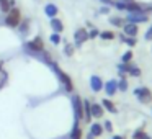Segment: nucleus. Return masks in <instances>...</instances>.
<instances>
[{
	"instance_id": "1",
	"label": "nucleus",
	"mask_w": 152,
	"mask_h": 139,
	"mask_svg": "<svg viewBox=\"0 0 152 139\" xmlns=\"http://www.w3.org/2000/svg\"><path fill=\"white\" fill-rule=\"evenodd\" d=\"M51 67H53V70L56 72V75H57V79L61 80V83L64 85V89L67 90V92H72L74 90V83H72V79H70L69 75H67L66 72H64L62 69H61L57 64H54V62H51Z\"/></svg>"
},
{
	"instance_id": "2",
	"label": "nucleus",
	"mask_w": 152,
	"mask_h": 139,
	"mask_svg": "<svg viewBox=\"0 0 152 139\" xmlns=\"http://www.w3.org/2000/svg\"><path fill=\"white\" fill-rule=\"evenodd\" d=\"M20 23H21V12L15 7L10 8L7 18H5V25L10 28H17V26H20Z\"/></svg>"
},
{
	"instance_id": "3",
	"label": "nucleus",
	"mask_w": 152,
	"mask_h": 139,
	"mask_svg": "<svg viewBox=\"0 0 152 139\" xmlns=\"http://www.w3.org/2000/svg\"><path fill=\"white\" fill-rule=\"evenodd\" d=\"M134 95L137 97V100L142 103V105H147V103L152 102V92L147 89V87H139V89H136Z\"/></svg>"
},
{
	"instance_id": "4",
	"label": "nucleus",
	"mask_w": 152,
	"mask_h": 139,
	"mask_svg": "<svg viewBox=\"0 0 152 139\" xmlns=\"http://www.w3.org/2000/svg\"><path fill=\"white\" fill-rule=\"evenodd\" d=\"M72 106H74V113H75V119H83V100L79 95L72 97Z\"/></svg>"
},
{
	"instance_id": "5",
	"label": "nucleus",
	"mask_w": 152,
	"mask_h": 139,
	"mask_svg": "<svg viewBox=\"0 0 152 139\" xmlns=\"http://www.w3.org/2000/svg\"><path fill=\"white\" fill-rule=\"evenodd\" d=\"M25 48H26L28 51H31V53H43L44 44H43V40H41L39 36H36L34 40H31L30 43L25 44Z\"/></svg>"
},
{
	"instance_id": "6",
	"label": "nucleus",
	"mask_w": 152,
	"mask_h": 139,
	"mask_svg": "<svg viewBox=\"0 0 152 139\" xmlns=\"http://www.w3.org/2000/svg\"><path fill=\"white\" fill-rule=\"evenodd\" d=\"M149 20V17L144 13V12H136V13H128V17H126V21L128 23H145V21Z\"/></svg>"
},
{
	"instance_id": "7",
	"label": "nucleus",
	"mask_w": 152,
	"mask_h": 139,
	"mask_svg": "<svg viewBox=\"0 0 152 139\" xmlns=\"http://www.w3.org/2000/svg\"><path fill=\"white\" fill-rule=\"evenodd\" d=\"M74 40H75V46H77V48H80L87 40H88V31H87L85 28H79V30H75Z\"/></svg>"
},
{
	"instance_id": "8",
	"label": "nucleus",
	"mask_w": 152,
	"mask_h": 139,
	"mask_svg": "<svg viewBox=\"0 0 152 139\" xmlns=\"http://www.w3.org/2000/svg\"><path fill=\"white\" fill-rule=\"evenodd\" d=\"M123 31H124L126 36H131V38H136L139 33V26L134 23H124V26H123Z\"/></svg>"
},
{
	"instance_id": "9",
	"label": "nucleus",
	"mask_w": 152,
	"mask_h": 139,
	"mask_svg": "<svg viewBox=\"0 0 152 139\" xmlns=\"http://www.w3.org/2000/svg\"><path fill=\"white\" fill-rule=\"evenodd\" d=\"M103 80L100 79L98 75H92L90 77V87H92L93 92H100V90H103Z\"/></svg>"
},
{
	"instance_id": "10",
	"label": "nucleus",
	"mask_w": 152,
	"mask_h": 139,
	"mask_svg": "<svg viewBox=\"0 0 152 139\" xmlns=\"http://www.w3.org/2000/svg\"><path fill=\"white\" fill-rule=\"evenodd\" d=\"M103 89L106 90V95L108 97H113L116 93V90H118V82H116V80H108V82L103 85Z\"/></svg>"
},
{
	"instance_id": "11",
	"label": "nucleus",
	"mask_w": 152,
	"mask_h": 139,
	"mask_svg": "<svg viewBox=\"0 0 152 139\" xmlns=\"http://www.w3.org/2000/svg\"><path fill=\"white\" fill-rule=\"evenodd\" d=\"M70 139H82V128L79 124V119H75L72 126V131H70Z\"/></svg>"
},
{
	"instance_id": "12",
	"label": "nucleus",
	"mask_w": 152,
	"mask_h": 139,
	"mask_svg": "<svg viewBox=\"0 0 152 139\" xmlns=\"http://www.w3.org/2000/svg\"><path fill=\"white\" fill-rule=\"evenodd\" d=\"M90 110H92V116H95V118H102L103 113H105V108H103L100 103H92V105H90Z\"/></svg>"
},
{
	"instance_id": "13",
	"label": "nucleus",
	"mask_w": 152,
	"mask_h": 139,
	"mask_svg": "<svg viewBox=\"0 0 152 139\" xmlns=\"http://www.w3.org/2000/svg\"><path fill=\"white\" fill-rule=\"evenodd\" d=\"M90 105H92V103H90L88 100H83V121L85 123L92 121V110H90Z\"/></svg>"
},
{
	"instance_id": "14",
	"label": "nucleus",
	"mask_w": 152,
	"mask_h": 139,
	"mask_svg": "<svg viewBox=\"0 0 152 139\" xmlns=\"http://www.w3.org/2000/svg\"><path fill=\"white\" fill-rule=\"evenodd\" d=\"M51 28H53L54 33H62L64 23L59 20V18H51Z\"/></svg>"
},
{
	"instance_id": "15",
	"label": "nucleus",
	"mask_w": 152,
	"mask_h": 139,
	"mask_svg": "<svg viewBox=\"0 0 152 139\" xmlns=\"http://www.w3.org/2000/svg\"><path fill=\"white\" fill-rule=\"evenodd\" d=\"M90 134H92L93 138H100V136L103 134V126L100 124V123H93V124L90 126Z\"/></svg>"
},
{
	"instance_id": "16",
	"label": "nucleus",
	"mask_w": 152,
	"mask_h": 139,
	"mask_svg": "<svg viewBox=\"0 0 152 139\" xmlns=\"http://www.w3.org/2000/svg\"><path fill=\"white\" fill-rule=\"evenodd\" d=\"M44 13H46L49 18H56V15H57V7H56L54 4H48L46 7H44Z\"/></svg>"
},
{
	"instance_id": "17",
	"label": "nucleus",
	"mask_w": 152,
	"mask_h": 139,
	"mask_svg": "<svg viewBox=\"0 0 152 139\" xmlns=\"http://www.w3.org/2000/svg\"><path fill=\"white\" fill-rule=\"evenodd\" d=\"M102 106H103V108H106L110 113H116V111H118V110H116V106H115V103H113L111 100L103 98V100H102Z\"/></svg>"
},
{
	"instance_id": "18",
	"label": "nucleus",
	"mask_w": 152,
	"mask_h": 139,
	"mask_svg": "<svg viewBox=\"0 0 152 139\" xmlns=\"http://www.w3.org/2000/svg\"><path fill=\"white\" fill-rule=\"evenodd\" d=\"M119 40H123L126 44H128V46H136V44H137V40H136V38L124 36V34H121V36H119Z\"/></svg>"
},
{
	"instance_id": "19",
	"label": "nucleus",
	"mask_w": 152,
	"mask_h": 139,
	"mask_svg": "<svg viewBox=\"0 0 152 139\" xmlns=\"http://www.w3.org/2000/svg\"><path fill=\"white\" fill-rule=\"evenodd\" d=\"M110 23L113 25V26H124V20H123L121 17H113V18H110Z\"/></svg>"
},
{
	"instance_id": "20",
	"label": "nucleus",
	"mask_w": 152,
	"mask_h": 139,
	"mask_svg": "<svg viewBox=\"0 0 152 139\" xmlns=\"http://www.w3.org/2000/svg\"><path fill=\"white\" fill-rule=\"evenodd\" d=\"M98 36L102 38V40H106V41H110V40H115V36H116V34L113 33V31H102V33H100Z\"/></svg>"
},
{
	"instance_id": "21",
	"label": "nucleus",
	"mask_w": 152,
	"mask_h": 139,
	"mask_svg": "<svg viewBox=\"0 0 152 139\" xmlns=\"http://www.w3.org/2000/svg\"><path fill=\"white\" fill-rule=\"evenodd\" d=\"M132 61V51H126L124 54H123V57H121V62L123 64H129Z\"/></svg>"
},
{
	"instance_id": "22",
	"label": "nucleus",
	"mask_w": 152,
	"mask_h": 139,
	"mask_svg": "<svg viewBox=\"0 0 152 139\" xmlns=\"http://www.w3.org/2000/svg\"><path fill=\"white\" fill-rule=\"evenodd\" d=\"M128 74H129V75H132V77H139V75H141V69H139V67H136L134 64H132Z\"/></svg>"
},
{
	"instance_id": "23",
	"label": "nucleus",
	"mask_w": 152,
	"mask_h": 139,
	"mask_svg": "<svg viewBox=\"0 0 152 139\" xmlns=\"http://www.w3.org/2000/svg\"><path fill=\"white\" fill-rule=\"evenodd\" d=\"M118 89L121 90V92H126V90H128V82H126L124 75H123V77H121V80L118 82Z\"/></svg>"
},
{
	"instance_id": "24",
	"label": "nucleus",
	"mask_w": 152,
	"mask_h": 139,
	"mask_svg": "<svg viewBox=\"0 0 152 139\" xmlns=\"http://www.w3.org/2000/svg\"><path fill=\"white\" fill-rule=\"evenodd\" d=\"M64 54H66V56H72V54H74V46H72V44L66 43V48H64Z\"/></svg>"
},
{
	"instance_id": "25",
	"label": "nucleus",
	"mask_w": 152,
	"mask_h": 139,
	"mask_svg": "<svg viewBox=\"0 0 152 139\" xmlns=\"http://www.w3.org/2000/svg\"><path fill=\"white\" fill-rule=\"evenodd\" d=\"M49 40H51V43H53V44H59V43H61V36H59V33H53Z\"/></svg>"
},
{
	"instance_id": "26",
	"label": "nucleus",
	"mask_w": 152,
	"mask_h": 139,
	"mask_svg": "<svg viewBox=\"0 0 152 139\" xmlns=\"http://www.w3.org/2000/svg\"><path fill=\"white\" fill-rule=\"evenodd\" d=\"M0 10L2 12H8L10 7H8V0H0Z\"/></svg>"
},
{
	"instance_id": "27",
	"label": "nucleus",
	"mask_w": 152,
	"mask_h": 139,
	"mask_svg": "<svg viewBox=\"0 0 152 139\" xmlns=\"http://www.w3.org/2000/svg\"><path fill=\"white\" fill-rule=\"evenodd\" d=\"M145 136V132H144V128H141V129H137V131L134 132V136H132V138L134 139H142Z\"/></svg>"
},
{
	"instance_id": "28",
	"label": "nucleus",
	"mask_w": 152,
	"mask_h": 139,
	"mask_svg": "<svg viewBox=\"0 0 152 139\" xmlns=\"http://www.w3.org/2000/svg\"><path fill=\"white\" fill-rule=\"evenodd\" d=\"M103 129H106L108 132L113 131V124H111V121H110V119H106V121H105V124H103Z\"/></svg>"
},
{
	"instance_id": "29",
	"label": "nucleus",
	"mask_w": 152,
	"mask_h": 139,
	"mask_svg": "<svg viewBox=\"0 0 152 139\" xmlns=\"http://www.w3.org/2000/svg\"><path fill=\"white\" fill-rule=\"evenodd\" d=\"M98 34H100V31L96 30V28H93V30H92V31H90V33H88V40H93V38H96V36H98Z\"/></svg>"
},
{
	"instance_id": "30",
	"label": "nucleus",
	"mask_w": 152,
	"mask_h": 139,
	"mask_svg": "<svg viewBox=\"0 0 152 139\" xmlns=\"http://www.w3.org/2000/svg\"><path fill=\"white\" fill-rule=\"evenodd\" d=\"M28 26H30V25H28V21H23V23H21V28H20V31H21V33H25V31L28 30Z\"/></svg>"
},
{
	"instance_id": "31",
	"label": "nucleus",
	"mask_w": 152,
	"mask_h": 139,
	"mask_svg": "<svg viewBox=\"0 0 152 139\" xmlns=\"http://www.w3.org/2000/svg\"><path fill=\"white\" fill-rule=\"evenodd\" d=\"M145 40H152V26L149 28V31L145 33Z\"/></svg>"
},
{
	"instance_id": "32",
	"label": "nucleus",
	"mask_w": 152,
	"mask_h": 139,
	"mask_svg": "<svg viewBox=\"0 0 152 139\" xmlns=\"http://www.w3.org/2000/svg\"><path fill=\"white\" fill-rule=\"evenodd\" d=\"M113 139H124L123 136H113Z\"/></svg>"
},
{
	"instance_id": "33",
	"label": "nucleus",
	"mask_w": 152,
	"mask_h": 139,
	"mask_svg": "<svg viewBox=\"0 0 152 139\" xmlns=\"http://www.w3.org/2000/svg\"><path fill=\"white\" fill-rule=\"evenodd\" d=\"M142 139H151V138H149V136H147V134H145V136H144V138H142Z\"/></svg>"
}]
</instances>
